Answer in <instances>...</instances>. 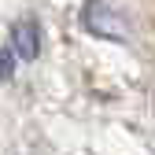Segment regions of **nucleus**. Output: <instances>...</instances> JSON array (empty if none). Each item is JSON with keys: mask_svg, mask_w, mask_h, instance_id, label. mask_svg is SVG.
Returning <instances> with one entry per match:
<instances>
[{"mask_svg": "<svg viewBox=\"0 0 155 155\" xmlns=\"http://www.w3.org/2000/svg\"><path fill=\"white\" fill-rule=\"evenodd\" d=\"M8 37H11V55L15 59H37V55H41V26H37L33 18L11 22Z\"/></svg>", "mask_w": 155, "mask_h": 155, "instance_id": "obj_2", "label": "nucleus"}, {"mask_svg": "<svg viewBox=\"0 0 155 155\" xmlns=\"http://www.w3.org/2000/svg\"><path fill=\"white\" fill-rule=\"evenodd\" d=\"M15 78V55L11 48H0V81H11Z\"/></svg>", "mask_w": 155, "mask_h": 155, "instance_id": "obj_3", "label": "nucleus"}, {"mask_svg": "<svg viewBox=\"0 0 155 155\" xmlns=\"http://www.w3.org/2000/svg\"><path fill=\"white\" fill-rule=\"evenodd\" d=\"M81 26L92 33V37H104V41H126V22L122 15L114 11L104 0H85L81 8Z\"/></svg>", "mask_w": 155, "mask_h": 155, "instance_id": "obj_1", "label": "nucleus"}]
</instances>
